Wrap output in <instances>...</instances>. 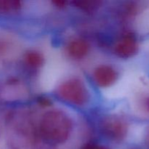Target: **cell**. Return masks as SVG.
Instances as JSON below:
<instances>
[{
  "label": "cell",
  "instance_id": "1",
  "mask_svg": "<svg viewBox=\"0 0 149 149\" xmlns=\"http://www.w3.org/2000/svg\"><path fill=\"white\" fill-rule=\"evenodd\" d=\"M72 127V121L65 112L52 110L43 115L39 129L42 138L47 143L60 145L68 141Z\"/></svg>",
  "mask_w": 149,
  "mask_h": 149
},
{
  "label": "cell",
  "instance_id": "2",
  "mask_svg": "<svg viewBox=\"0 0 149 149\" xmlns=\"http://www.w3.org/2000/svg\"><path fill=\"white\" fill-rule=\"evenodd\" d=\"M58 94L65 102L78 106L85 105L89 99L85 85L78 79H70L63 82L58 87Z\"/></svg>",
  "mask_w": 149,
  "mask_h": 149
},
{
  "label": "cell",
  "instance_id": "3",
  "mask_svg": "<svg viewBox=\"0 0 149 149\" xmlns=\"http://www.w3.org/2000/svg\"><path fill=\"white\" fill-rule=\"evenodd\" d=\"M102 130L104 135L112 141H121L126 137L128 127L124 120L116 116H111L103 121Z\"/></svg>",
  "mask_w": 149,
  "mask_h": 149
},
{
  "label": "cell",
  "instance_id": "4",
  "mask_svg": "<svg viewBox=\"0 0 149 149\" xmlns=\"http://www.w3.org/2000/svg\"><path fill=\"white\" fill-rule=\"evenodd\" d=\"M139 46L135 36L127 34L118 41L114 47V52L119 58L126 59L136 55Z\"/></svg>",
  "mask_w": 149,
  "mask_h": 149
},
{
  "label": "cell",
  "instance_id": "5",
  "mask_svg": "<svg viewBox=\"0 0 149 149\" xmlns=\"http://www.w3.org/2000/svg\"><path fill=\"white\" fill-rule=\"evenodd\" d=\"M94 79L100 87H109L113 85L118 79V73L111 66L101 65L95 69Z\"/></svg>",
  "mask_w": 149,
  "mask_h": 149
},
{
  "label": "cell",
  "instance_id": "6",
  "mask_svg": "<svg viewBox=\"0 0 149 149\" xmlns=\"http://www.w3.org/2000/svg\"><path fill=\"white\" fill-rule=\"evenodd\" d=\"M67 49L71 58L74 59H81L89 52L90 46L87 42L84 39H75L68 43Z\"/></svg>",
  "mask_w": 149,
  "mask_h": 149
},
{
  "label": "cell",
  "instance_id": "7",
  "mask_svg": "<svg viewBox=\"0 0 149 149\" xmlns=\"http://www.w3.org/2000/svg\"><path fill=\"white\" fill-rule=\"evenodd\" d=\"M26 63L31 68H37L43 65L45 58L41 52L36 50H30L24 56Z\"/></svg>",
  "mask_w": 149,
  "mask_h": 149
},
{
  "label": "cell",
  "instance_id": "8",
  "mask_svg": "<svg viewBox=\"0 0 149 149\" xmlns=\"http://www.w3.org/2000/svg\"><path fill=\"white\" fill-rule=\"evenodd\" d=\"M20 2L17 1H0V11L10 12L20 8Z\"/></svg>",
  "mask_w": 149,
  "mask_h": 149
},
{
  "label": "cell",
  "instance_id": "9",
  "mask_svg": "<svg viewBox=\"0 0 149 149\" xmlns=\"http://www.w3.org/2000/svg\"><path fill=\"white\" fill-rule=\"evenodd\" d=\"M77 3L79 4V7L85 9V10H89L90 8H95L98 4V2H97V1H93V2H92V1H78Z\"/></svg>",
  "mask_w": 149,
  "mask_h": 149
},
{
  "label": "cell",
  "instance_id": "10",
  "mask_svg": "<svg viewBox=\"0 0 149 149\" xmlns=\"http://www.w3.org/2000/svg\"><path fill=\"white\" fill-rule=\"evenodd\" d=\"M81 149H109L107 147L103 146L102 145H99L97 143H87L81 148Z\"/></svg>",
  "mask_w": 149,
  "mask_h": 149
},
{
  "label": "cell",
  "instance_id": "11",
  "mask_svg": "<svg viewBox=\"0 0 149 149\" xmlns=\"http://www.w3.org/2000/svg\"><path fill=\"white\" fill-rule=\"evenodd\" d=\"M55 3L57 4V5L59 6V7H62V6H63L64 4H65V2H64V1H55Z\"/></svg>",
  "mask_w": 149,
  "mask_h": 149
},
{
  "label": "cell",
  "instance_id": "12",
  "mask_svg": "<svg viewBox=\"0 0 149 149\" xmlns=\"http://www.w3.org/2000/svg\"><path fill=\"white\" fill-rule=\"evenodd\" d=\"M145 105H146V108L147 111L149 112V97L146 99V100Z\"/></svg>",
  "mask_w": 149,
  "mask_h": 149
},
{
  "label": "cell",
  "instance_id": "13",
  "mask_svg": "<svg viewBox=\"0 0 149 149\" xmlns=\"http://www.w3.org/2000/svg\"><path fill=\"white\" fill-rule=\"evenodd\" d=\"M146 141H147V143H148V146H149V130H148V134H147V139H146Z\"/></svg>",
  "mask_w": 149,
  "mask_h": 149
}]
</instances>
